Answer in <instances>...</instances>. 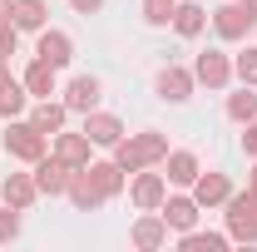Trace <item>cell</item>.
Returning <instances> with one entry per match:
<instances>
[{"label":"cell","mask_w":257,"mask_h":252,"mask_svg":"<svg viewBox=\"0 0 257 252\" xmlns=\"http://www.w3.org/2000/svg\"><path fill=\"white\" fill-rule=\"evenodd\" d=\"M168 158V134L159 129H144V134H128L114 144V163L124 168V173H139V168H154Z\"/></svg>","instance_id":"cell-1"},{"label":"cell","mask_w":257,"mask_h":252,"mask_svg":"<svg viewBox=\"0 0 257 252\" xmlns=\"http://www.w3.org/2000/svg\"><path fill=\"white\" fill-rule=\"evenodd\" d=\"M252 25H257V0H227V5L213 10V30H218V40H227V45L247 40Z\"/></svg>","instance_id":"cell-2"},{"label":"cell","mask_w":257,"mask_h":252,"mask_svg":"<svg viewBox=\"0 0 257 252\" xmlns=\"http://www.w3.org/2000/svg\"><path fill=\"white\" fill-rule=\"evenodd\" d=\"M45 144H50V139H45L30 119H10V129H5V154L10 158H20V163L35 168V163L45 158Z\"/></svg>","instance_id":"cell-3"},{"label":"cell","mask_w":257,"mask_h":252,"mask_svg":"<svg viewBox=\"0 0 257 252\" xmlns=\"http://www.w3.org/2000/svg\"><path fill=\"white\" fill-rule=\"evenodd\" d=\"M227 237L232 242H257V193H227Z\"/></svg>","instance_id":"cell-4"},{"label":"cell","mask_w":257,"mask_h":252,"mask_svg":"<svg viewBox=\"0 0 257 252\" xmlns=\"http://www.w3.org/2000/svg\"><path fill=\"white\" fill-rule=\"evenodd\" d=\"M193 79L208 84V89H227V84H232V55H223V50H203V55L193 60Z\"/></svg>","instance_id":"cell-5"},{"label":"cell","mask_w":257,"mask_h":252,"mask_svg":"<svg viewBox=\"0 0 257 252\" xmlns=\"http://www.w3.org/2000/svg\"><path fill=\"white\" fill-rule=\"evenodd\" d=\"M193 69H183V64H163L159 69V79H154V89H159L163 104H188L193 99Z\"/></svg>","instance_id":"cell-6"},{"label":"cell","mask_w":257,"mask_h":252,"mask_svg":"<svg viewBox=\"0 0 257 252\" xmlns=\"http://www.w3.org/2000/svg\"><path fill=\"white\" fill-rule=\"evenodd\" d=\"M128 198H134L139 213H154L163 198H168V178H163V173H149V168H139L134 183H128Z\"/></svg>","instance_id":"cell-7"},{"label":"cell","mask_w":257,"mask_h":252,"mask_svg":"<svg viewBox=\"0 0 257 252\" xmlns=\"http://www.w3.org/2000/svg\"><path fill=\"white\" fill-rule=\"evenodd\" d=\"M69 178H74V168L64 163V158H40L35 163V183H40V193L45 198H60V193H69Z\"/></svg>","instance_id":"cell-8"},{"label":"cell","mask_w":257,"mask_h":252,"mask_svg":"<svg viewBox=\"0 0 257 252\" xmlns=\"http://www.w3.org/2000/svg\"><path fill=\"white\" fill-rule=\"evenodd\" d=\"M159 213H163V222L168 227H178V232H188V227H198V198H188V193H168L159 203Z\"/></svg>","instance_id":"cell-9"},{"label":"cell","mask_w":257,"mask_h":252,"mask_svg":"<svg viewBox=\"0 0 257 252\" xmlns=\"http://www.w3.org/2000/svg\"><path fill=\"white\" fill-rule=\"evenodd\" d=\"M128 242H134L139 252H159L163 242H168V222H163V213H159V208H154V213H144V218L134 222Z\"/></svg>","instance_id":"cell-10"},{"label":"cell","mask_w":257,"mask_h":252,"mask_svg":"<svg viewBox=\"0 0 257 252\" xmlns=\"http://www.w3.org/2000/svg\"><path fill=\"white\" fill-rule=\"evenodd\" d=\"M198 173H203L198 154H188V149H168V158H163V178H168L173 188H193Z\"/></svg>","instance_id":"cell-11"},{"label":"cell","mask_w":257,"mask_h":252,"mask_svg":"<svg viewBox=\"0 0 257 252\" xmlns=\"http://www.w3.org/2000/svg\"><path fill=\"white\" fill-rule=\"evenodd\" d=\"M35 60H45V64H55V69H64V64L74 60V40H69L64 30H40Z\"/></svg>","instance_id":"cell-12"},{"label":"cell","mask_w":257,"mask_h":252,"mask_svg":"<svg viewBox=\"0 0 257 252\" xmlns=\"http://www.w3.org/2000/svg\"><path fill=\"white\" fill-rule=\"evenodd\" d=\"M64 198L74 203V213H99V208L109 203V198L94 188V178H89L84 168H74V178H69V193H64Z\"/></svg>","instance_id":"cell-13"},{"label":"cell","mask_w":257,"mask_h":252,"mask_svg":"<svg viewBox=\"0 0 257 252\" xmlns=\"http://www.w3.org/2000/svg\"><path fill=\"white\" fill-rule=\"evenodd\" d=\"M99 94H104V84L94 74H79V79H69L64 104H69V114H89V109H99Z\"/></svg>","instance_id":"cell-14"},{"label":"cell","mask_w":257,"mask_h":252,"mask_svg":"<svg viewBox=\"0 0 257 252\" xmlns=\"http://www.w3.org/2000/svg\"><path fill=\"white\" fill-rule=\"evenodd\" d=\"M35 198H40V183H35V173H10L5 183H0V203H10V208H30Z\"/></svg>","instance_id":"cell-15"},{"label":"cell","mask_w":257,"mask_h":252,"mask_svg":"<svg viewBox=\"0 0 257 252\" xmlns=\"http://www.w3.org/2000/svg\"><path fill=\"white\" fill-rule=\"evenodd\" d=\"M227 193H232V178H227V173H198V178H193L198 208H218V203H227Z\"/></svg>","instance_id":"cell-16"},{"label":"cell","mask_w":257,"mask_h":252,"mask_svg":"<svg viewBox=\"0 0 257 252\" xmlns=\"http://www.w3.org/2000/svg\"><path fill=\"white\" fill-rule=\"evenodd\" d=\"M64 119H69V104H64V99H40V104L30 109V124L40 129L45 139H55V134L64 129Z\"/></svg>","instance_id":"cell-17"},{"label":"cell","mask_w":257,"mask_h":252,"mask_svg":"<svg viewBox=\"0 0 257 252\" xmlns=\"http://www.w3.org/2000/svg\"><path fill=\"white\" fill-rule=\"evenodd\" d=\"M84 134H89V144H99V149H114V144L124 139V124H119L114 114L89 109V114H84Z\"/></svg>","instance_id":"cell-18"},{"label":"cell","mask_w":257,"mask_h":252,"mask_svg":"<svg viewBox=\"0 0 257 252\" xmlns=\"http://www.w3.org/2000/svg\"><path fill=\"white\" fill-rule=\"evenodd\" d=\"M89 149H94V144H89V134H64V129H60L50 154H55V158H64L69 168H84V163H89Z\"/></svg>","instance_id":"cell-19"},{"label":"cell","mask_w":257,"mask_h":252,"mask_svg":"<svg viewBox=\"0 0 257 252\" xmlns=\"http://www.w3.org/2000/svg\"><path fill=\"white\" fill-rule=\"evenodd\" d=\"M173 30L183 35V40H198V35L208 30V10L193 5V0H178V5H173Z\"/></svg>","instance_id":"cell-20"},{"label":"cell","mask_w":257,"mask_h":252,"mask_svg":"<svg viewBox=\"0 0 257 252\" xmlns=\"http://www.w3.org/2000/svg\"><path fill=\"white\" fill-rule=\"evenodd\" d=\"M84 173L94 178V188L104 193V198H119V193H124V168H119L114 158H104V163H84Z\"/></svg>","instance_id":"cell-21"},{"label":"cell","mask_w":257,"mask_h":252,"mask_svg":"<svg viewBox=\"0 0 257 252\" xmlns=\"http://www.w3.org/2000/svg\"><path fill=\"white\" fill-rule=\"evenodd\" d=\"M20 84H25L35 99H50L55 89H60V69H55V64H45V60H35L30 69H25V79H20Z\"/></svg>","instance_id":"cell-22"},{"label":"cell","mask_w":257,"mask_h":252,"mask_svg":"<svg viewBox=\"0 0 257 252\" xmlns=\"http://www.w3.org/2000/svg\"><path fill=\"white\" fill-rule=\"evenodd\" d=\"M10 20H15V30H45L50 5L45 0H10Z\"/></svg>","instance_id":"cell-23"},{"label":"cell","mask_w":257,"mask_h":252,"mask_svg":"<svg viewBox=\"0 0 257 252\" xmlns=\"http://www.w3.org/2000/svg\"><path fill=\"white\" fill-rule=\"evenodd\" d=\"M227 242H232L227 232H198V227H188V232L178 237V247H183V252H223Z\"/></svg>","instance_id":"cell-24"},{"label":"cell","mask_w":257,"mask_h":252,"mask_svg":"<svg viewBox=\"0 0 257 252\" xmlns=\"http://www.w3.org/2000/svg\"><path fill=\"white\" fill-rule=\"evenodd\" d=\"M25 109H30V89H25V84H15V79H10V84H5V89H0V119H20V114H25Z\"/></svg>","instance_id":"cell-25"},{"label":"cell","mask_w":257,"mask_h":252,"mask_svg":"<svg viewBox=\"0 0 257 252\" xmlns=\"http://www.w3.org/2000/svg\"><path fill=\"white\" fill-rule=\"evenodd\" d=\"M227 119H237V124L257 119V89H252V84H242L237 94H227Z\"/></svg>","instance_id":"cell-26"},{"label":"cell","mask_w":257,"mask_h":252,"mask_svg":"<svg viewBox=\"0 0 257 252\" xmlns=\"http://www.w3.org/2000/svg\"><path fill=\"white\" fill-rule=\"evenodd\" d=\"M232 79H242V84L257 89V50H237L232 55Z\"/></svg>","instance_id":"cell-27"},{"label":"cell","mask_w":257,"mask_h":252,"mask_svg":"<svg viewBox=\"0 0 257 252\" xmlns=\"http://www.w3.org/2000/svg\"><path fill=\"white\" fill-rule=\"evenodd\" d=\"M173 5L178 0H144V20L149 25H173Z\"/></svg>","instance_id":"cell-28"},{"label":"cell","mask_w":257,"mask_h":252,"mask_svg":"<svg viewBox=\"0 0 257 252\" xmlns=\"http://www.w3.org/2000/svg\"><path fill=\"white\" fill-rule=\"evenodd\" d=\"M15 237H20V208L5 203L0 208V242H15Z\"/></svg>","instance_id":"cell-29"},{"label":"cell","mask_w":257,"mask_h":252,"mask_svg":"<svg viewBox=\"0 0 257 252\" xmlns=\"http://www.w3.org/2000/svg\"><path fill=\"white\" fill-rule=\"evenodd\" d=\"M15 45H20V30H15V20L5 15V20H0V60H10Z\"/></svg>","instance_id":"cell-30"},{"label":"cell","mask_w":257,"mask_h":252,"mask_svg":"<svg viewBox=\"0 0 257 252\" xmlns=\"http://www.w3.org/2000/svg\"><path fill=\"white\" fill-rule=\"evenodd\" d=\"M242 149L257 158V119H247V134H242Z\"/></svg>","instance_id":"cell-31"},{"label":"cell","mask_w":257,"mask_h":252,"mask_svg":"<svg viewBox=\"0 0 257 252\" xmlns=\"http://www.w3.org/2000/svg\"><path fill=\"white\" fill-rule=\"evenodd\" d=\"M69 5H74L79 15H94V10H99V5H104V0H69Z\"/></svg>","instance_id":"cell-32"},{"label":"cell","mask_w":257,"mask_h":252,"mask_svg":"<svg viewBox=\"0 0 257 252\" xmlns=\"http://www.w3.org/2000/svg\"><path fill=\"white\" fill-rule=\"evenodd\" d=\"M10 84V60H0V89Z\"/></svg>","instance_id":"cell-33"},{"label":"cell","mask_w":257,"mask_h":252,"mask_svg":"<svg viewBox=\"0 0 257 252\" xmlns=\"http://www.w3.org/2000/svg\"><path fill=\"white\" fill-rule=\"evenodd\" d=\"M247 193H257V163H252V173H247Z\"/></svg>","instance_id":"cell-34"},{"label":"cell","mask_w":257,"mask_h":252,"mask_svg":"<svg viewBox=\"0 0 257 252\" xmlns=\"http://www.w3.org/2000/svg\"><path fill=\"white\" fill-rule=\"evenodd\" d=\"M5 15H10V0H0V20H5Z\"/></svg>","instance_id":"cell-35"}]
</instances>
